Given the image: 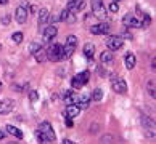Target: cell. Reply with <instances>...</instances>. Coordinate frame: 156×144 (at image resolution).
Segmentation results:
<instances>
[{
  "label": "cell",
  "mask_w": 156,
  "mask_h": 144,
  "mask_svg": "<svg viewBox=\"0 0 156 144\" xmlns=\"http://www.w3.org/2000/svg\"><path fill=\"white\" fill-rule=\"evenodd\" d=\"M90 2H92V11H94L95 18L103 21L106 18V10H105V7H103V2L101 0H90Z\"/></svg>",
  "instance_id": "obj_1"
},
{
  "label": "cell",
  "mask_w": 156,
  "mask_h": 144,
  "mask_svg": "<svg viewBox=\"0 0 156 144\" xmlns=\"http://www.w3.org/2000/svg\"><path fill=\"white\" fill-rule=\"evenodd\" d=\"M106 45H108V50L109 51H116L119 48H122V45H124V39L121 37V35H109L108 40H106Z\"/></svg>",
  "instance_id": "obj_2"
},
{
  "label": "cell",
  "mask_w": 156,
  "mask_h": 144,
  "mask_svg": "<svg viewBox=\"0 0 156 144\" xmlns=\"http://www.w3.org/2000/svg\"><path fill=\"white\" fill-rule=\"evenodd\" d=\"M89 79H90V72L89 71H82L80 74H77V75L73 79V82H71L73 88H80V86H84L85 83L89 82Z\"/></svg>",
  "instance_id": "obj_3"
},
{
  "label": "cell",
  "mask_w": 156,
  "mask_h": 144,
  "mask_svg": "<svg viewBox=\"0 0 156 144\" xmlns=\"http://www.w3.org/2000/svg\"><path fill=\"white\" fill-rule=\"evenodd\" d=\"M39 131L42 133L47 139L50 141V142H53L55 139H56V136H55V131H53V126H51L48 122H42L40 123V126H39Z\"/></svg>",
  "instance_id": "obj_4"
},
{
  "label": "cell",
  "mask_w": 156,
  "mask_h": 144,
  "mask_svg": "<svg viewBox=\"0 0 156 144\" xmlns=\"http://www.w3.org/2000/svg\"><path fill=\"white\" fill-rule=\"evenodd\" d=\"M60 55H61V45L51 43L50 48L47 50V59L56 62V61H60Z\"/></svg>",
  "instance_id": "obj_5"
},
{
  "label": "cell",
  "mask_w": 156,
  "mask_h": 144,
  "mask_svg": "<svg viewBox=\"0 0 156 144\" xmlns=\"http://www.w3.org/2000/svg\"><path fill=\"white\" fill-rule=\"evenodd\" d=\"M111 86H113L114 93H119V95H124V93H127V83L124 82L122 79H119V77H116V79L113 77Z\"/></svg>",
  "instance_id": "obj_6"
},
{
  "label": "cell",
  "mask_w": 156,
  "mask_h": 144,
  "mask_svg": "<svg viewBox=\"0 0 156 144\" xmlns=\"http://www.w3.org/2000/svg\"><path fill=\"white\" fill-rule=\"evenodd\" d=\"M15 109V101L10 98H3L0 99V114H10Z\"/></svg>",
  "instance_id": "obj_7"
},
{
  "label": "cell",
  "mask_w": 156,
  "mask_h": 144,
  "mask_svg": "<svg viewBox=\"0 0 156 144\" xmlns=\"http://www.w3.org/2000/svg\"><path fill=\"white\" fill-rule=\"evenodd\" d=\"M15 18H16V21H18L20 24H24V22H26V19H27L26 2H24V5H21V7H18V8H16V11H15Z\"/></svg>",
  "instance_id": "obj_8"
},
{
  "label": "cell",
  "mask_w": 156,
  "mask_h": 144,
  "mask_svg": "<svg viewBox=\"0 0 156 144\" xmlns=\"http://www.w3.org/2000/svg\"><path fill=\"white\" fill-rule=\"evenodd\" d=\"M90 32L94 35H103V34H108L109 32V24L106 22H100V24H95L90 27Z\"/></svg>",
  "instance_id": "obj_9"
},
{
  "label": "cell",
  "mask_w": 156,
  "mask_h": 144,
  "mask_svg": "<svg viewBox=\"0 0 156 144\" xmlns=\"http://www.w3.org/2000/svg\"><path fill=\"white\" fill-rule=\"evenodd\" d=\"M63 99H65L66 106H76V104H77V95L74 93L73 90L65 91V95H63Z\"/></svg>",
  "instance_id": "obj_10"
},
{
  "label": "cell",
  "mask_w": 156,
  "mask_h": 144,
  "mask_svg": "<svg viewBox=\"0 0 156 144\" xmlns=\"http://www.w3.org/2000/svg\"><path fill=\"white\" fill-rule=\"evenodd\" d=\"M84 7H85V0H73V2H69L68 10L71 11L73 15H76L77 11H80Z\"/></svg>",
  "instance_id": "obj_11"
},
{
  "label": "cell",
  "mask_w": 156,
  "mask_h": 144,
  "mask_svg": "<svg viewBox=\"0 0 156 144\" xmlns=\"http://www.w3.org/2000/svg\"><path fill=\"white\" fill-rule=\"evenodd\" d=\"M56 34H58V29L55 26H48L44 29V42H50L51 39L56 37Z\"/></svg>",
  "instance_id": "obj_12"
},
{
  "label": "cell",
  "mask_w": 156,
  "mask_h": 144,
  "mask_svg": "<svg viewBox=\"0 0 156 144\" xmlns=\"http://www.w3.org/2000/svg\"><path fill=\"white\" fill-rule=\"evenodd\" d=\"M76 51V47H73V45H61V55H60V61L61 59H68V58H71V55Z\"/></svg>",
  "instance_id": "obj_13"
},
{
  "label": "cell",
  "mask_w": 156,
  "mask_h": 144,
  "mask_svg": "<svg viewBox=\"0 0 156 144\" xmlns=\"http://www.w3.org/2000/svg\"><path fill=\"white\" fill-rule=\"evenodd\" d=\"M89 104H90V96L89 95H80V96H77V107L79 109H87L89 107Z\"/></svg>",
  "instance_id": "obj_14"
},
{
  "label": "cell",
  "mask_w": 156,
  "mask_h": 144,
  "mask_svg": "<svg viewBox=\"0 0 156 144\" xmlns=\"http://www.w3.org/2000/svg\"><path fill=\"white\" fill-rule=\"evenodd\" d=\"M79 112H80V109L77 106H68L65 109V115H66L68 119H76L77 115H79Z\"/></svg>",
  "instance_id": "obj_15"
},
{
  "label": "cell",
  "mask_w": 156,
  "mask_h": 144,
  "mask_svg": "<svg viewBox=\"0 0 156 144\" xmlns=\"http://www.w3.org/2000/svg\"><path fill=\"white\" fill-rule=\"evenodd\" d=\"M124 62H126V67H127V69H134V67H135V62H137L135 55H134V53H127L126 58H124Z\"/></svg>",
  "instance_id": "obj_16"
},
{
  "label": "cell",
  "mask_w": 156,
  "mask_h": 144,
  "mask_svg": "<svg viewBox=\"0 0 156 144\" xmlns=\"http://www.w3.org/2000/svg\"><path fill=\"white\" fill-rule=\"evenodd\" d=\"M5 130H7L11 136L18 138V139H21V138L24 136V135H23V131H21L20 128H16V126H13V125H7V128H5Z\"/></svg>",
  "instance_id": "obj_17"
},
{
  "label": "cell",
  "mask_w": 156,
  "mask_h": 144,
  "mask_svg": "<svg viewBox=\"0 0 156 144\" xmlns=\"http://www.w3.org/2000/svg\"><path fill=\"white\" fill-rule=\"evenodd\" d=\"M50 21V13L47 8H42L39 11V24H45V22Z\"/></svg>",
  "instance_id": "obj_18"
},
{
  "label": "cell",
  "mask_w": 156,
  "mask_h": 144,
  "mask_svg": "<svg viewBox=\"0 0 156 144\" xmlns=\"http://www.w3.org/2000/svg\"><path fill=\"white\" fill-rule=\"evenodd\" d=\"M113 59H114V53H113V51H109V50L101 51V55H100V61L101 62H111Z\"/></svg>",
  "instance_id": "obj_19"
},
{
  "label": "cell",
  "mask_w": 156,
  "mask_h": 144,
  "mask_svg": "<svg viewBox=\"0 0 156 144\" xmlns=\"http://www.w3.org/2000/svg\"><path fill=\"white\" fill-rule=\"evenodd\" d=\"M94 53H95L94 43H85V47H84V55H85V58L92 59V58H94Z\"/></svg>",
  "instance_id": "obj_20"
},
{
  "label": "cell",
  "mask_w": 156,
  "mask_h": 144,
  "mask_svg": "<svg viewBox=\"0 0 156 144\" xmlns=\"http://www.w3.org/2000/svg\"><path fill=\"white\" fill-rule=\"evenodd\" d=\"M101 98H103V90H101V88H95L94 93H92V96H90V99H94V101H101Z\"/></svg>",
  "instance_id": "obj_21"
},
{
  "label": "cell",
  "mask_w": 156,
  "mask_h": 144,
  "mask_svg": "<svg viewBox=\"0 0 156 144\" xmlns=\"http://www.w3.org/2000/svg\"><path fill=\"white\" fill-rule=\"evenodd\" d=\"M40 50H42V43H40V42H34V43H31L29 51H31L32 55H36L37 51H40Z\"/></svg>",
  "instance_id": "obj_22"
},
{
  "label": "cell",
  "mask_w": 156,
  "mask_h": 144,
  "mask_svg": "<svg viewBox=\"0 0 156 144\" xmlns=\"http://www.w3.org/2000/svg\"><path fill=\"white\" fill-rule=\"evenodd\" d=\"M34 135H36V138L40 141V144H50V141H48L47 138H45V136L42 135V133H40L39 130H36V133H34Z\"/></svg>",
  "instance_id": "obj_23"
},
{
  "label": "cell",
  "mask_w": 156,
  "mask_h": 144,
  "mask_svg": "<svg viewBox=\"0 0 156 144\" xmlns=\"http://www.w3.org/2000/svg\"><path fill=\"white\" fill-rule=\"evenodd\" d=\"M66 45H73V47H77V37H76V35H68V39H66Z\"/></svg>",
  "instance_id": "obj_24"
},
{
  "label": "cell",
  "mask_w": 156,
  "mask_h": 144,
  "mask_svg": "<svg viewBox=\"0 0 156 144\" xmlns=\"http://www.w3.org/2000/svg\"><path fill=\"white\" fill-rule=\"evenodd\" d=\"M23 39H24V37H23V34H21V32H15L13 35H11V40H13L15 43H21V42H23Z\"/></svg>",
  "instance_id": "obj_25"
},
{
  "label": "cell",
  "mask_w": 156,
  "mask_h": 144,
  "mask_svg": "<svg viewBox=\"0 0 156 144\" xmlns=\"http://www.w3.org/2000/svg\"><path fill=\"white\" fill-rule=\"evenodd\" d=\"M69 16H71V11H69L68 8H65V10H63L61 11V15H60V21H68V18H69Z\"/></svg>",
  "instance_id": "obj_26"
},
{
  "label": "cell",
  "mask_w": 156,
  "mask_h": 144,
  "mask_svg": "<svg viewBox=\"0 0 156 144\" xmlns=\"http://www.w3.org/2000/svg\"><path fill=\"white\" fill-rule=\"evenodd\" d=\"M132 19H134V16H132V15H126L124 18H122V24H124V26H127V27H130Z\"/></svg>",
  "instance_id": "obj_27"
},
{
  "label": "cell",
  "mask_w": 156,
  "mask_h": 144,
  "mask_svg": "<svg viewBox=\"0 0 156 144\" xmlns=\"http://www.w3.org/2000/svg\"><path fill=\"white\" fill-rule=\"evenodd\" d=\"M36 58H37V61H40V62H42V61H45V59H47V53H44V51L40 50V51H37V53H36Z\"/></svg>",
  "instance_id": "obj_28"
},
{
  "label": "cell",
  "mask_w": 156,
  "mask_h": 144,
  "mask_svg": "<svg viewBox=\"0 0 156 144\" xmlns=\"http://www.w3.org/2000/svg\"><path fill=\"white\" fill-rule=\"evenodd\" d=\"M29 99H31V102H36L39 99V93H37V91H31V93H29Z\"/></svg>",
  "instance_id": "obj_29"
},
{
  "label": "cell",
  "mask_w": 156,
  "mask_h": 144,
  "mask_svg": "<svg viewBox=\"0 0 156 144\" xmlns=\"http://www.w3.org/2000/svg\"><path fill=\"white\" fill-rule=\"evenodd\" d=\"M109 11H111V13H118V11H119V5L118 3H109Z\"/></svg>",
  "instance_id": "obj_30"
},
{
  "label": "cell",
  "mask_w": 156,
  "mask_h": 144,
  "mask_svg": "<svg viewBox=\"0 0 156 144\" xmlns=\"http://www.w3.org/2000/svg\"><path fill=\"white\" fill-rule=\"evenodd\" d=\"M148 93H150V96L154 98V83L153 82H148Z\"/></svg>",
  "instance_id": "obj_31"
},
{
  "label": "cell",
  "mask_w": 156,
  "mask_h": 144,
  "mask_svg": "<svg viewBox=\"0 0 156 144\" xmlns=\"http://www.w3.org/2000/svg\"><path fill=\"white\" fill-rule=\"evenodd\" d=\"M2 22H3V24H8V22H10V15H3Z\"/></svg>",
  "instance_id": "obj_32"
},
{
  "label": "cell",
  "mask_w": 156,
  "mask_h": 144,
  "mask_svg": "<svg viewBox=\"0 0 156 144\" xmlns=\"http://www.w3.org/2000/svg\"><path fill=\"white\" fill-rule=\"evenodd\" d=\"M61 144H74V142H73L71 139H63V142H61Z\"/></svg>",
  "instance_id": "obj_33"
},
{
  "label": "cell",
  "mask_w": 156,
  "mask_h": 144,
  "mask_svg": "<svg viewBox=\"0 0 156 144\" xmlns=\"http://www.w3.org/2000/svg\"><path fill=\"white\" fill-rule=\"evenodd\" d=\"M66 125H68V126H73V120L68 119V120H66Z\"/></svg>",
  "instance_id": "obj_34"
},
{
  "label": "cell",
  "mask_w": 156,
  "mask_h": 144,
  "mask_svg": "<svg viewBox=\"0 0 156 144\" xmlns=\"http://www.w3.org/2000/svg\"><path fill=\"white\" fill-rule=\"evenodd\" d=\"M8 3V0H0V5H7Z\"/></svg>",
  "instance_id": "obj_35"
},
{
  "label": "cell",
  "mask_w": 156,
  "mask_h": 144,
  "mask_svg": "<svg viewBox=\"0 0 156 144\" xmlns=\"http://www.w3.org/2000/svg\"><path fill=\"white\" fill-rule=\"evenodd\" d=\"M3 138H5V133H3V131H0V139H3Z\"/></svg>",
  "instance_id": "obj_36"
},
{
  "label": "cell",
  "mask_w": 156,
  "mask_h": 144,
  "mask_svg": "<svg viewBox=\"0 0 156 144\" xmlns=\"http://www.w3.org/2000/svg\"><path fill=\"white\" fill-rule=\"evenodd\" d=\"M113 2H114V3H118V2H121V0H113Z\"/></svg>",
  "instance_id": "obj_37"
},
{
  "label": "cell",
  "mask_w": 156,
  "mask_h": 144,
  "mask_svg": "<svg viewBox=\"0 0 156 144\" xmlns=\"http://www.w3.org/2000/svg\"><path fill=\"white\" fill-rule=\"evenodd\" d=\"M10 144H18V142H10Z\"/></svg>",
  "instance_id": "obj_38"
},
{
  "label": "cell",
  "mask_w": 156,
  "mask_h": 144,
  "mask_svg": "<svg viewBox=\"0 0 156 144\" xmlns=\"http://www.w3.org/2000/svg\"><path fill=\"white\" fill-rule=\"evenodd\" d=\"M69 2H73V0H69Z\"/></svg>",
  "instance_id": "obj_39"
}]
</instances>
